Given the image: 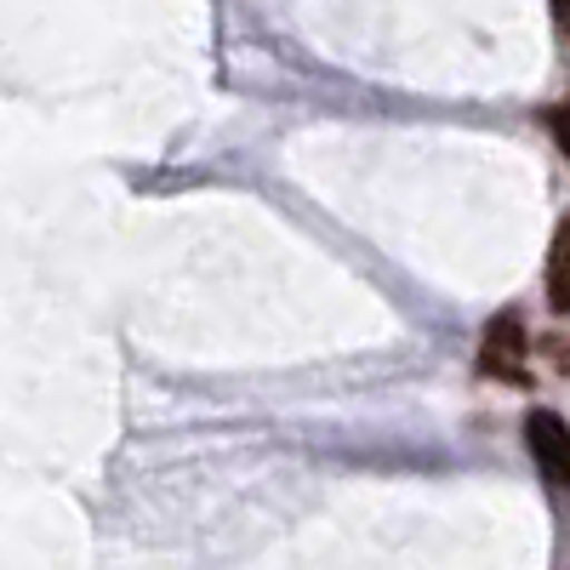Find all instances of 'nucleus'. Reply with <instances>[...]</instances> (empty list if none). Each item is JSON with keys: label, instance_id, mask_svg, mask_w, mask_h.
<instances>
[{"label": "nucleus", "instance_id": "nucleus-1", "mask_svg": "<svg viewBox=\"0 0 570 570\" xmlns=\"http://www.w3.org/2000/svg\"><path fill=\"white\" fill-rule=\"evenodd\" d=\"M525 360H531L525 320H519V314H497L485 325V343H480V371L497 376V383H525Z\"/></svg>", "mask_w": 570, "mask_h": 570}, {"label": "nucleus", "instance_id": "nucleus-2", "mask_svg": "<svg viewBox=\"0 0 570 570\" xmlns=\"http://www.w3.org/2000/svg\"><path fill=\"white\" fill-rule=\"evenodd\" d=\"M525 445L537 456V468L548 473V485H570V434L553 411H531L525 416Z\"/></svg>", "mask_w": 570, "mask_h": 570}, {"label": "nucleus", "instance_id": "nucleus-3", "mask_svg": "<svg viewBox=\"0 0 570 570\" xmlns=\"http://www.w3.org/2000/svg\"><path fill=\"white\" fill-rule=\"evenodd\" d=\"M564 246H570V228L553 234V252H548V308L553 314L570 308V292H564Z\"/></svg>", "mask_w": 570, "mask_h": 570}]
</instances>
